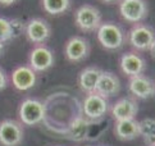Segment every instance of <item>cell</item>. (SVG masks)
Instances as JSON below:
<instances>
[{
	"mask_svg": "<svg viewBox=\"0 0 155 146\" xmlns=\"http://www.w3.org/2000/svg\"><path fill=\"white\" fill-rule=\"evenodd\" d=\"M96 38L99 44L107 50H119L126 41L123 30L114 22H103L96 31Z\"/></svg>",
	"mask_w": 155,
	"mask_h": 146,
	"instance_id": "cell-1",
	"label": "cell"
},
{
	"mask_svg": "<svg viewBox=\"0 0 155 146\" xmlns=\"http://www.w3.org/2000/svg\"><path fill=\"white\" fill-rule=\"evenodd\" d=\"M18 118L23 123V126H36L41 123L45 118L46 109L40 100L35 98H27L22 101L18 106Z\"/></svg>",
	"mask_w": 155,
	"mask_h": 146,
	"instance_id": "cell-2",
	"label": "cell"
},
{
	"mask_svg": "<svg viewBox=\"0 0 155 146\" xmlns=\"http://www.w3.org/2000/svg\"><path fill=\"white\" fill-rule=\"evenodd\" d=\"M76 27L82 32H95L101 26V13L96 7L84 4L74 13Z\"/></svg>",
	"mask_w": 155,
	"mask_h": 146,
	"instance_id": "cell-3",
	"label": "cell"
},
{
	"mask_svg": "<svg viewBox=\"0 0 155 146\" xmlns=\"http://www.w3.org/2000/svg\"><path fill=\"white\" fill-rule=\"evenodd\" d=\"M110 105L108 103V99L103 98L101 95L96 92L87 94L84 101H82V111L84 117L91 123H96L101 121L103 118L109 113Z\"/></svg>",
	"mask_w": 155,
	"mask_h": 146,
	"instance_id": "cell-4",
	"label": "cell"
},
{
	"mask_svg": "<svg viewBox=\"0 0 155 146\" xmlns=\"http://www.w3.org/2000/svg\"><path fill=\"white\" fill-rule=\"evenodd\" d=\"M155 40V31L145 23H136L127 32L126 41L137 51H146Z\"/></svg>",
	"mask_w": 155,
	"mask_h": 146,
	"instance_id": "cell-5",
	"label": "cell"
},
{
	"mask_svg": "<svg viewBox=\"0 0 155 146\" xmlns=\"http://www.w3.org/2000/svg\"><path fill=\"white\" fill-rule=\"evenodd\" d=\"M118 9L122 18L132 25L141 23L149 14L146 0H119Z\"/></svg>",
	"mask_w": 155,
	"mask_h": 146,
	"instance_id": "cell-6",
	"label": "cell"
},
{
	"mask_svg": "<svg viewBox=\"0 0 155 146\" xmlns=\"http://www.w3.org/2000/svg\"><path fill=\"white\" fill-rule=\"evenodd\" d=\"M55 63V55L53 50L44 44L35 45L28 53V65L36 73L46 72Z\"/></svg>",
	"mask_w": 155,
	"mask_h": 146,
	"instance_id": "cell-7",
	"label": "cell"
},
{
	"mask_svg": "<svg viewBox=\"0 0 155 146\" xmlns=\"http://www.w3.org/2000/svg\"><path fill=\"white\" fill-rule=\"evenodd\" d=\"M25 137L23 123L17 119H4L0 122V145L19 146Z\"/></svg>",
	"mask_w": 155,
	"mask_h": 146,
	"instance_id": "cell-8",
	"label": "cell"
},
{
	"mask_svg": "<svg viewBox=\"0 0 155 146\" xmlns=\"http://www.w3.org/2000/svg\"><path fill=\"white\" fill-rule=\"evenodd\" d=\"M25 36L30 42L40 45L46 42L51 36V27L44 18H31L25 23Z\"/></svg>",
	"mask_w": 155,
	"mask_h": 146,
	"instance_id": "cell-9",
	"label": "cell"
},
{
	"mask_svg": "<svg viewBox=\"0 0 155 146\" xmlns=\"http://www.w3.org/2000/svg\"><path fill=\"white\" fill-rule=\"evenodd\" d=\"M91 48L90 44L82 36H72L65 42L64 46V55L69 63H80L84 61L90 55Z\"/></svg>",
	"mask_w": 155,
	"mask_h": 146,
	"instance_id": "cell-10",
	"label": "cell"
},
{
	"mask_svg": "<svg viewBox=\"0 0 155 146\" xmlns=\"http://www.w3.org/2000/svg\"><path fill=\"white\" fill-rule=\"evenodd\" d=\"M110 115L113 119L117 121H126V119H135L138 113V103L137 99L134 96H126L117 100L110 106Z\"/></svg>",
	"mask_w": 155,
	"mask_h": 146,
	"instance_id": "cell-11",
	"label": "cell"
},
{
	"mask_svg": "<svg viewBox=\"0 0 155 146\" xmlns=\"http://www.w3.org/2000/svg\"><path fill=\"white\" fill-rule=\"evenodd\" d=\"M128 91L135 99L146 100L155 96V82L145 75L128 78Z\"/></svg>",
	"mask_w": 155,
	"mask_h": 146,
	"instance_id": "cell-12",
	"label": "cell"
},
{
	"mask_svg": "<svg viewBox=\"0 0 155 146\" xmlns=\"http://www.w3.org/2000/svg\"><path fill=\"white\" fill-rule=\"evenodd\" d=\"M119 68L128 78L143 75L146 69V60L136 51L123 53L119 58Z\"/></svg>",
	"mask_w": 155,
	"mask_h": 146,
	"instance_id": "cell-13",
	"label": "cell"
},
{
	"mask_svg": "<svg viewBox=\"0 0 155 146\" xmlns=\"http://www.w3.org/2000/svg\"><path fill=\"white\" fill-rule=\"evenodd\" d=\"M10 81L15 90L18 91H27L32 88L37 82V73L27 65H18L10 73Z\"/></svg>",
	"mask_w": 155,
	"mask_h": 146,
	"instance_id": "cell-14",
	"label": "cell"
},
{
	"mask_svg": "<svg viewBox=\"0 0 155 146\" xmlns=\"http://www.w3.org/2000/svg\"><path fill=\"white\" fill-rule=\"evenodd\" d=\"M120 91V81L117 75H114L113 72L109 71H103L99 82L96 85L95 92L101 95L103 98L109 99L113 98L115 95H118Z\"/></svg>",
	"mask_w": 155,
	"mask_h": 146,
	"instance_id": "cell-15",
	"label": "cell"
},
{
	"mask_svg": "<svg viewBox=\"0 0 155 146\" xmlns=\"http://www.w3.org/2000/svg\"><path fill=\"white\" fill-rule=\"evenodd\" d=\"M101 73H103V69L95 65L86 67V68L82 69L78 75V78H77V83H78V87L81 88V91H84L86 95L95 92L96 85Z\"/></svg>",
	"mask_w": 155,
	"mask_h": 146,
	"instance_id": "cell-16",
	"label": "cell"
},
{
	"mask_svg": "<svg viewBox=\"0 0 155 146\" xmlns=\"http://www.w3.org/2000/svg\"><path fill=\"white\" fill-rule=\"evenodd\" d=\"M114 134L120 141H132L140 137V122L135 119L117 121L114 124Z\"/></svg>",
	"mask_w": 155,
	"mask_h": 146,
	"instance_id": "cell-17",
	"label": "cell"
},
{
	"mask_svg": "<svg viewBox=\"0 0 155 146\" xmlns=\"http://www.w3.org/2000/svg\"><path fill=\"white\" fill-rule=\"evenodd\" d=\"M92 123L90 121H87L84 115L74 118L72 123L68 126L67 131V137L72 141L76 142H82L87 140L88 132H90V126Z\"/></svg>",
	"mask_w": 155,
	"mask_h": 146,
	"instance_id": "cell-18",
	"label": "cell"
},
{
	"mask_svg": "<svg viewBox=\"0 0 155 146\" xmlns=\"http://www.w3.org/2000/svg\"><path fill=\"white\" fill-rule=\"evenodd\" d=\"M18 22L15 19H8L4 17H0V41L8 42L13 40L15 36H18V32L21 30L17 28Z\"/></svg>",
	"mask_w": 155,
	"mask_h": 146,
	"instance_id": "cell-19",
	"label": "cell"
},
{
	"mask_svg": "<svg viewBox=\"0 0 155 146\" xmlns=\"http://www.w3.org/2000/svg\"><path fill=\"white\" fill-rule=\"evenodd\" d=\"M41 7L48 14L60 15L71 8V0H41Z\"/></svg>",
	"mask_w": 155,
	"mask_h": 146,
	"instance_id": "cell-20",
	"label": "cell"
},
{
	"mask_svg": "<svg viewBox=\"0 0 155 146\" xmlns=\"http://www.w3.org/2000/svg\"><path fill=\"white\" fill-rule=\"evenodd\" d=\"M140 137L147 146H155V119L145 118L140 122Z\"/></svg>",
	"mask_w": 155,
	"mask_h": 146,
	"instance_id": "cell-21",
	"label": "cell"
},
{
	"mask_svg": "<svg viewBox=\"0 0 155 146\" xmlns=\"http://www.w3.org/2000/svg\"><path fill=\"white\" fill-rule=\"evenodd\" d=\"M8 83H9L8 75L4 72L3 68H0V91H3V90L8 86Z\"/></svg>",
	"mask_w": 155,
	"mask_h": 146,
	"instance_id": "cell-22",
	"label": "cell"
},
{
	"mask_svg": "<svg viewBox=\"0 0 155 146\" xmlns=\"http://www.w3.org/2000/svg\"><path fill=\"white\" fill-rule=\"evenodd\" d=\"M18 0H0V5L2 7H10V5L15 4Z\"/></svg>",
	"mask_w": 155,
	"mask_h": 146,
	"instance_id": "cell-23",
	"label": "cell"
},
{
	"mask_svg": "<svg viewBox=\"0 0 155 146\" xmlns=\"http://www.w3.org/2000/svg\"><path fill=\"white\" fill-rule=\"evenodd\" d=\"M149 51H150V55H151V58H153V59H155V40L153 41V44H151L150 49H149Z\"/></svg>",
	"mask_w": 155,
	"mask_h": 146,
	"instance_id": "cell-24",
	"label": "cell"
},
{
	"mask_svg": "<svg viewBox=\"0 0 155 146\" xmlns=\"http://www.w3.org/2000/svg\"><path fill=\"white\" fill-rule=\"evenodd\" d=\"M100 2H103V3H105V4H113V3L119 2V0H100Z\"/></svg>",
	"mask_w": 155,
	"mask_h": 146,
	"instance_id": "cell-25",
	"label": "cell"
},
{
	"mask_svg": "<svg viewBox=\"0 0 155 146\" xmlns=\"http://www.w3.org/2000/svg\"><path fill=\"white\" fill-rule=\"evenodd\" d=\"M3 50H4V42L0 41V54L3 53Z\"/></svg>",
	"mask_w": 155,
	"mask_h": 146,
	"instance_id": "cell-26",
	"label": "cell"
}]
</instances>
